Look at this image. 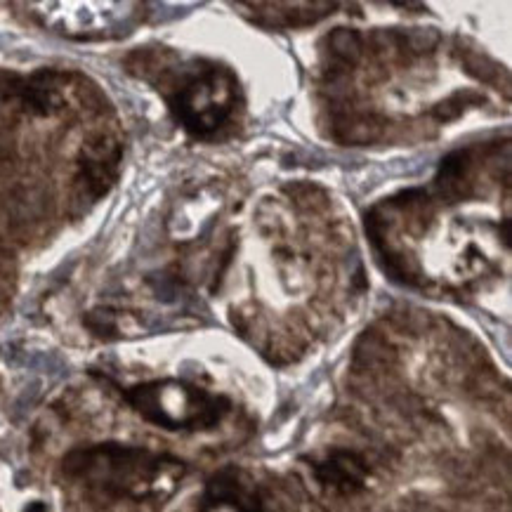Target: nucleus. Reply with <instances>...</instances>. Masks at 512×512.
<instances>
[{"label":"nucleus","instance_id":"7","mask_svg":"<svg viewBox=\"0 0 512 512\" xmlns=\"http://www.w3.org/2000/svg\"><path fill=\"white\" fill-rule=\"evenodd\" d=\"M118 161H121V147L107 137L85 144L81 154V175L95 196H102L111 187Z\"/></svg>","mask_w":512,"mask_h":512},{"label":"nucleus","instance_id":"6","mask_svg":"<svg viewBox=\"0 0 512 512\" xmlns=\"http://www.w3.org/2000/svg\"><path fill=\"white\" fill-rule=\"evenodd\" d=\"M310 470L321 489L333 496H354L366 489L371 468L366 458L350 449H331L324 458H312Z\"/></svg>","mask_w":512,"mask_h":512},{"label":"nucleus","instance_id":"8","mask_svg":"<svg viewBox=\"0 0 512 512\" xmlns=\"http://www.w3.org/2000/svg\"><path fill=\"white\" fill-rule=\"evenodd\" d=\"M470 166H472V159H470L468 149H458V152L446 156V159L442 161V166H439V175H437L439 187L446 189V192L461 194L463 182L468 180Z\"/></svg>","mask_w":512,"mask_h":512},{"label":"nucleus","instance_id":"4","mask_svg":"<svg viewBox=\"0 0 512 512\" xmlns=\"http://www.w3.org/2000/svg\"><path fill=\"white\" fill-rule=\"evenodd\" d=\"M36 8L38 22L59 36L76 41H107L128 36L140 22V3H41Z\"/></svg>","mask_w":512,"mask_h":512},{"label":"nucleus","instance_id":"5","mask_svg":"<svg viewBox=\"0 0 512 512\" xmlns=\"http://www.w3.org/2000/svg\"><path fill=\"white\" fill-rule=\"evenodd\" d=\"M199 512H269L267 501L251 475L239 468H222L208 477Z\"/></svg>","mask_w":512,"mask_h":512},{"label":"nucleus","instance_id":"3","mask_svg":"<svg viewBox=\"0 0 512 512\" xmlns=\"http://www.w3.org/2000/svg\"><path fill=\"white\" fill-rule=\"evenodd\" d=\"M166 102L177 126L206 140L232 118L239 102V81L229 67L199 59L182 69L170 83Z\"/></svg>","mask_w":512,"mask_h":512},{"label":"nucleus","instance_id":"1","mask_svg":"<svg viewBox=\"0 0 512 512\" xmlns=\"http://www.w3.org/2000/svg\"><path fill=\"white\" fill-rule=\"evenodd\" d=\"M62 472L107 501L144 503L173 489L185 475V463L144 446L104 442L71 449L62 458Z\"/></svg>","mask_w":512,"mask_h":512},{"label":"nucleus","instance_id":"9","mask_svg":"<svg viewBox=\"0 0 512 512\" xmlns=\"http://www.w3.org/2000/svg\"><path fill=\"white\" fill-rule=\"evenodd\" d=\"M26 512H45V508H43L41 503H34V505H31V508L26 510Z\"/></svg>","mask_w":512,"mask_h":512},{"label":"nucleus","instance_id":"2","mask_svg":"<svg viewBox=\"0 0 512 512\" xmlns=\"http://www.w3.org/2000/svg\"><path fill=\"white\" fill-rule=\"evenodd\" d=\"M137 416L168 432H206L232 411V399L180 378H161L121 390Z\"/></svg>","mask_w":512,"mask_h":512}]
</instances>
